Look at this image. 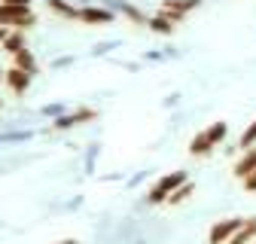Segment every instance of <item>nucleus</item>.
I'll return each instance as SVG.
<instances>
[{"label":"nucleus","instance_id":"f257e3e1","mask_svg":"<svg viewBox=\"0 0 256 244\" xmlns=\"http://www.w3.org/2000/svg\"><path fill=\"white\" fill-rule=\"evenodd\" d=\"M0 24L16 28V30H28L37 24V16L30 12V6H18V4H4L0 0Z\"/></svg>","mask_w":256,"mask_h":244},{"label":"nucleus","instance_id":"f03ea898","mask_svg":"<svg viewBox=\"0 0 256 244\" xmlns=\"http://www.w3.org/2000/svg\"><path fill=\"white\" fill-rule=\"evenodd\" d=\"M183 180H189L183 171H171V174H162V177H158V180L152 183V190H150L146 202H150V204H165V202H168V196H171V192L180 186Z\"/></svg>","mask_w":256,"mask_h":244},{"label":"nucleus","instance_id":"7ed1b4c3","mask_svg":"<svg viewBox=\"0 0 256 244\" xmlns=\"http://www.w3.org/2000/svg\"><path fill=\"white\" fill-rule=\"evenodd\" d=\"M94 119H98V113H94L92 107H80V110H74V113H64V116H58V119L52 122V128H55V132H68V128L86 126V122H94Z\"/></svg>","mask_w":256,"mask_h":244},{"label":"nucleus","instance_id":"20e7f679","mask_svg":"<svg viewBox=\"0 0 256 244\" xmlns=\"http://www.w3.org/2000/svg\"><path fill=\"white\" fill-rule=\"evenodd\" d=\"M198 6H202V0H165V4L158 6V16H165V18H171L177 24V22H183L192 10H198Z\"/></svg>","mask_w":256,"mask_h":244},{"label":"nucleus","instance_id":"39448f33","mask_svg":"<svg viewBox=\"0 0 256 244\" xmlns=\"http://www.w3.org/2000/svg\"><path fill=\"white\" fill-rule=\"evenodd\" d=\"M241 217H229V220H220V223H214L210 226V232H208V244H226L238 229H241Z\"/></svg>","mask_w":256,"mask_h":244},{"label":"nucleus","instance_id":"423d86ee","mask_svg":"<svg viewBox=\"0 0 256 244\" xmlns=\"http://www.w3.org/2000/svg\"><path fill=\"white\" fill-rule=\"evenodd\" d=\"M116 16L113 10H104V6H80L76 10V22L82 24H110Z\"/></svg>","mask_w":256,"mask_h":244},{"label":"nucleus","instance_id":"0eeeda50","mask_svg":"<svg viewBox=\"0 0 256 244\" xmlns=\"http://www.w3.org/2000/svg\"><path fill=\"white\" fill-rule=\"evenodd\" d=\"M30 76H34V74H28V70H22V68H10V70H4V80H6V86H10L12 95H24L28 86H30Z\"/></svg>","mask_w":256,"mask_h":244},{"label":"nucleus","instance_id":"6e6552de","mask_svg":"<svg viewBox=\"0 0 256 244\" xmlns=\"http://www.w3.org/2000/svg\"><path fill=\"white\" fill-rule=\"evenodd\" d=\"M250 171H256V146L241 150V156H238V159H235V165H232V174H235L238 180H244Z\"/></svg>","mask_w":256,"mask_h":244},{"label":"nucleus","instance_id":"1a4fd4ad","mask_svg":"<svg viewBox=\"0 0 256 244\" xmlns=\"http://www.w3.org/2000/svg\"><path fill=\"white\" fill-rule=\"evenodd\" d=\"M253 238H256V217L244 220V223H241V229H238V232H235L226 244H250Z\"/></svg>","mask_w":256,"mask_h":244},{"label":"nucleus","instance_id":"9d476101","mask_svg":"<svg viewBox=\"0 0 256 244\" xmlns=\"http://www.w3.org/2000/svg\"><path fill=\"white\" fill-rule=\"evenodd\" d=\"M0 46H4V52L16 55V52L24 49V34H22V30H16V28H10V34L4 37V43H0Z\"/></svg>","mask_w":256,"mask_h":244},{"label":"nucleus","instance_id":"9b49d317","mask_svg":"<svg viewBox=\"0 0 256 244\" xmlns=\"http://www.w3.org/2000/svg\"><path fill=\"white\" fill-rule=\"evenodd\" d=\"M192 192H196V183H189V180H183V183H180V186H177V190H174V192L168 196V202H165V204H171V208H177V204H183V202H186V198H189Z\"/></svg>","mask_w":256,"mask_h":244},{"label":"nucleus","instance_id":"f8f14e48","mask_svg":"<svg viewBox=\"0 0 256 244\" xmlns=\"http://www.w3.org/2000/svg\"><path fill=\"white\" fill-rule=\"evenodd\" d=\"M204 134H208V140L214 146H220L222 140H226V134H229V126H226V122H210V126L204 128Z\"/></svg>","mask_w":256,"mask_h":244},{"label":"nucleus","instance_id":"ddd939ff","mask_svg":"<svg viewBox=\"0 0 256 244\" xmlns=\"http://www.w3.org/2000/svg\"><path fill=\"white\" fill-rule=\"evenodd\" d=\"M12 61H16V68H22V70H28V74H37V61H34V55H30L28 46H24L22 52H16Z\"/></svg>","mask_w":256,"mask_h":244},{"label":"nucleus","instance_id":"4468645a","mask_svg":"<svg viewBox=\"0 0 256 244\" xmlns=\"http://www.w3.org/2000/svg\"><path fill=\"white\" fill-rule=\"evenodd\" d=\"M46 6H49L55 16H61V18H76V6L68 4V0H46Z\"/></svg>","mask_w":256,"mask_h":244},{"label":"nucleus","instance_id":"2eb2a0df","mask_svg":"<svg viewBox=\"0 0 256 244\" xmlns=\"http://www.w3.org/2000/svg\"><path fill=\"white\" fill-rule=\"evenodd\" d=\"M146 28H150V30H156V34H165V37H171V34H174V22H171V18H165V16L146 18Z\"/></svg>","mask_w":256,"mask_h":244},{"label":"nucleus","instance_id":"dca6fc26","mask_svg":"<svg viewBox=\"0 0 256 244\" xmlns=\"http://www.w3.org/2000/svg\"><path fill=\"white\" fill-rule=\"evenodd\" d=\"M210 150H214V144L208 140V134H204V132H202V134H196V138L189 140V152H192V156H208Z\"/></svg>","mask_w":256,"mask_h":244},{"label":"nucleus","instance_id":"f3484780","mask_svg":"<svg viewBox=\"0 0 256 244\" xmlns=\"http://www.w3.org/2000/svg\"><path fill=\"white\" fill-rule=\"evenodd\" d=\"M238 146H241V150H247V146H256V119L250 122V126H247V132L241 134V140H238Z\"/></svg>","mask_w":256,"mask_h":244},{"label":"nucleus","instance_id":"a211bd4d","mask_svg":"<svg viewBox=\"0 0 256 244\" xmlns=\"http://www.w3.org/2000/svg\"><path fill=\"white\" fill-rule=\"evenodd\" d=\"M244 186H247L250 192H256V171H250V174L244 177Z\"/></svg>","mask_w":256,"mask_h":244},{"label":"nucleus","instance_id":"6ab92c4d","mask_svg":"<svg viewBox=\"0 0 256 244\" xmlns=\"http://www.w3.org/2000/svg\"><path fill=\"white\" fill-rule=\"evenodd\" d=\"M4 4H18V6H30V0H4Z\"/></svg>","mask_w":256,"mask_h":244},{"label":"nucleus","instance_id":"aec40b11","mask_svg":"<svg viewBox=\"0 0 256 244\" xmlns=\"http://www.w3.org/2000/svg\"><path fill=\"white\" fill-rule=\"evenodd\" d=\"M58 244H76V241H74V238H64V241H58Z\"/></svg>","mask_w":256,"mask_h":244},{"label":"nucleus","instance_id":"412c9836","mask_svg":"<svg viewBox=\"0 0 256 244\" xmlns=\"http://www.w3.org/2000/svg\"><path fill=\"white\" fill-rule=\"evenodd\" d=\"M250 244H256V238H253V241H250Z\"/></svg>","mask_w":256,"mask_h":244}]
</instances>
